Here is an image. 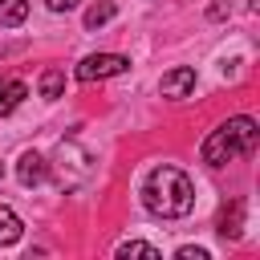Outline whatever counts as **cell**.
I'll use <instances>...</instances> for the list:
<instances>
[{
	"label": "cell",
	"mask_w": 260,
	"mask_h": 260,
	"mask_svg": "<svg viewBox=\"0 0 260 260\" xmlns=\"http://www.w3.org/2000/svg\"><path fill=\"white\" fill-rule=\"evenodd\" d=\"M142 203H146L154 215H162V219H179V215H187V211L195 207V183H191L179 167L162 162V167H154V171L146 175Z\"/></svg>",
	"instance_id": "1"
},
{
	"label": "cell",
	"mask_w": 260,
	"mask_h": 260,
	"mask_svg": "<svg viewBox=\"0 0 260 260\" xmlns=\"http://www.w3.org/2000/svg\"><path fill=\"white\" fill-rule=\"evenodd\" d=\"M256 142H260V126H256V118L240 114V118H228L223 126H215V130L203 138L199 154H203V162H207V167H228L232 158L252 154V150H256Z\"/></svg>",
	"instance_id": "2"
},
{
	"label": "cell",
	"mask_w": 260,
	"mask_h": 260,
	"mask_svg": "<svg viewBox=\"0 0 260 260\" xmlns=\"http://www.w3.org/2000/svg\"><path fill=\"white\" fill-rule=\"evenodd\" d=\"M126 57L122 53H93L77 65V81H102V77H114V73H126Z\"/></svg>",
	"instance_id": "3"
},
{
	"label": "cell",
	"mask_w": 260,
	"mask_h": 260,
	"mask_svg": "<svg viewBox=\"0 0 260 260\" xmlns=\"http://www.w3.org/2000/svg\"><path fill=\"white\" fill-rule=\"evenodd\" d=\"M191 85H195V69H191V65H179V69H171V73L162 77L158 89H162V98H175V102H179V98L191 93Z\"/></svg>",
	"instance_id": "4"
},
{
	"label": "cell",
	"mask_w": 260,
	"mask_h": 260,
	"mask_svg": "<svg viewBox=\"0 0 260 260\" xmlns=\"http://www.w3.org/2000/svg\"><path fill=\"white\" fill-rule=\"evenodd\" d=\"M45 175H49V162H45V154H37V150H24V154H20V167H16V179H20L24 187H37V183H45Z\"/></svg>",
	"instance_id": "5"
},
{
	"label": "cell",
	"mask_w": 260,
	"mask_h": 260,
	"mask_svg": "<svg viewBox=\"0 0 260 260\" xmlns=\"http://www.w3.org/2000/svg\"><path fill=\"white\" fill-rule=\"evenodd\" d=\"M24 98H28V85H24L20 77H0V118L12 114Z\"/></svg>",
	"instance_id": "6"
},
{
	"label": "cell",
	"mask_w": 260,
	"mask_h": 260,
	"mask_svg": "<svg viewBox=\"0 0 260 260\" xmlns=\"http://www.w3.org/2000/svg\"><path fill=\"white\" fill-rule=\"evenodd\" d=\"M20 232H24V223H20V215H16L12 207H4V203H0V248H8V244H16V240H20Z\"/></svg>",
	"instance_id": "7"
},
{
	"label": "cell",
	"mask_w": 260,
	"mask_h": 260,
	"mask_svg": "<svg viewBox=\"0 0 260 260\" xmlns=\"http://www.w3.org/2000/svg\"><path fill=\"white\" fill-rule=\"evenodd\" d=\"M24 16H28V0H0V24L4 28L24 24Z\"/></svg>",
	"instance_id": "8"
},
{
	"label": "cell",
	"mask_w": 260,
	"mask_h": 260,
	"mask_svg": "<svg viewBox=\"0 0 260 260\" xmlns=\"http://www.w3.org/2000/svg\"><path fill=\"white\" fill-rule=\"evenodd\" d=\"M114 12H118V4H114V0H98V4L85 12V28H102L106 20H114Z\"/></svg>",
	"instance_id": "9"
},
{
	"label": "cell",
	"mask_w": 260,
	"mask_h": 260,
	"mask_svg": "<svg viewBox=\"0 0 260 260\" xmlns=\"http://www.w3.org/2000/svg\"><path fill=\"white\" fill-rule=\"evenodd\" d=\"M61 89H65V73L61 69H45L41 73V98H61Z\"/></svg>",
	"instance_id": "10"
},
{
	"label": "cell",
	"mask_w": 260,
	"mask_h": 260,
	"mask_svg": "<svg viewBox=\"0 0 260 260\" xmlns=\"http://www.w3.org/2000/svg\"><path fill=\"white\" fill-rule=\"evenodd\" d=\"M240 215H244V203H232V211H223V219H219V236L223 240L240 236Z\"/></svg>",
	"instance_id": "11"
},
{
	"label": "cell",
	"mask_w": 260,
	"mask_h": 260,
	"mask_svg": "<svg viewBox=\"0 0 260 260\" xmlns=\"http://www.w3.org/2000/svg\"><path fill=\"white\" fill-rule=\"evenodd\" d=\"M118 256H146V260H162V252H158L154 244H142V240L122 244V248H118Z\"/></svg>",
	"instance_id": "12"
},
{
	"label": "cell",
	"mask_w": 260,
	"mask_h": 260,
	"mask_svg": "<svg viewBox=\"0 0 260 260\" xmlns=\"http://www.w3.org/2000/svg\"><path fill=\"white\" fill-rule=\"evenodd\" d=\"M179 260H207V248H179Z\"/></svg>",
	"instance_id": "13"
},
{
	"label": "cell",
	"mask_w": 260,
	"mask_h": 260,
	"mask_svg": "<svg viewBox=\"0 0 260 260\" xmlns=\"http://www.w3.org/2000/svg\"><path fill=\"white\" fill-rule=\"evenodd\" d=\"M49 4V12H69V8H77L81 0H45Z\"/></svg>",
	"instance_id": "14"
}]
</instances>
